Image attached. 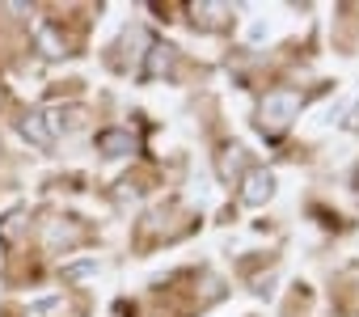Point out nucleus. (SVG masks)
Segmentation results:
<instances>
[{
  "instance_id": "1",
  "label": "nucleus",
  "mask_w": 359,
  "mask_h": 317,
  "mask_svg": "<svg viewBox=\"0 0 359 317\" xmlns=\"http://www.w3.org/2000/svg\"><path fill=\"white\" fill-rule=\"evenodd\" d=\"M300 114V93H266V102H262V127L266 131H283L292 119Z\"/></svg>"
},
{
  "instance_id": "2",
  "label": "nucleus",
  "mask_w": 359,
  "mask_h": 317,
  "mask_svg": "<svg viewBox=\"0 0 359 317\" xmlns=\"http://www.w3.org/2000/svg\"><path fill=\"white\" fill-rule=\"evenodd\" d=\"M60 114L55 110H34L26 123H22V135L30 140V144H39V148H51L55 144V135H60Z\"/></svg>"
},
{
  "instance_id": "3",
  "label": "nucleus",
  "mask_w": 359,
  "mask_h": 317,
  "mask_svg": "<svg viewBox=\"0 0 359 317\" xmlns=\"http://www.w3.org/2000/svg\"><path fill=\"white\" fill-rule=\"evenodd\" d=\"M275 195V174L271 170H254L250 178H245V191H241V199L250 203V208H258V203H266Z\"/></svg>"
},
{
  "instance_id": "4",
  "label": "nucleus",
  "mask_w": 359,
  "mask_h": 317,
  "mask_svg": "<svg viewBox=\"0 0 359 317\" xmlns=\"http://www.w3.org/2000/svg\"><path fill=\"white\" fill-rule=\"evenodd\" d=\"M97 144H102V152H106V156H123V152H131V148H135V135H131V131H102V135H97Z\"/></svg>"
},
{
  "instance_id": "5",
  "label": "nucleus",
  "mask_w": 359,
  "mask_h": 317,
  "mask_svg": "<svg viewBox=\"0 0 359 317\" xmlns=\"http://www.w3.org/2000/svg\"><path fill=\"white\" fill-rule=\"evenodd\" d=\"M169 68V47H152V68H148V76H161Z\"/></svg>"
}]
</instances>
